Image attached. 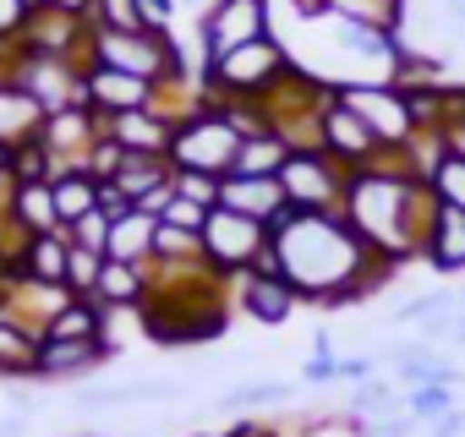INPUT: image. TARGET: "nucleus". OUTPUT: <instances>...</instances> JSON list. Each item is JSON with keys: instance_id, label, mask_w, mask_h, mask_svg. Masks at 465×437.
Here are the masks:
<instances>
[{"instance_id": "41", "label": "nucleus", "mask_w": 465, "mask_h": 437, "mask_svg": "<svg viewBox=\"0 0 465 437\" xmlns=\"http://www.w3.org/2000/svg\"><path fill=\"white\" fill-rule=\"evenodd\" d=\"M28 17H34V6H23V0H0V44H17Z\"/></svg>"}, {"instance_id": "38", "label": "nucleus", "mask_w": 465, "mask_h": 437, "mask_svg": "<svg viewBox=\"0 0 465 437\" xmlns=\"http://www.w3.org/2000/svg\"><path fill=\"white\" fill-rule=\"evenodd\" d=\"M219 175H203V170H175V191L181 197H192V202H203V208H219Z\"/></svg>"}, {"instance_id": "47", "label": "nucleus", "mask_w": 465, "mask_h": 437, "mask_svg": "<svg viewBox=\"0 0 465 437\" xmlns=\"http://www.w3.org/2000/svg\"><path fill=\"white\" fill-rule=\"evenodd\" d=\"M39 6H50V12H77V17L94 23V0H39Z\"/></svg>"}, {"instance_id": "40", "label": "nucleus", "mask_w": 465, "mask_h": 437, "mask_svg": "<svg viewBox=\"0 0 465 437\" xmlns=\"http://www.w3.org/2000/svg\"><path fill=\"white\" fill-rule=\"evenodd\" d=\"M126 164V148L121 142H110V137H99V148L88 153V175L94 180H115V170Z\"/></svg>"}, {"instance_id": "33", "label": "nucleus", "mask_w": 465, "mask_h": 437, "mask_svg": "<svg viewBox=\"0 0 465 437\" xmlns=\"http://www.w3.org/2000/svg\"><path fill=\"white\" fill-rule=\"evenodd\" d=\"M153 257H159V263H197V257H203V236H197V230H175V225H164V218H159Z\"/></svg>"}, {"instance_id": "44", "label": "nucleus", "mask_w": 465, "mask_h": 437, "mask_svg": "<svg viewBox=\"0 0 465 437\" xmlns=\"http://www.w3.org/2000/svg\"><path fill=\"white\" fill-rule=\"evenodd\" d=\"M137 17L148 34H170V17H175V0H137Z\"/></svg>"}, {"instance_id": "27", "label": "nucleus", "mask_w": 465, "mask_h": 437, "mask_svg": "<svg viewBox=\"0 0 465 437\" xmlns=\"http://www.w3.org/2000/svg\"><path fill=\"white\" fill-rule=\"evenodd\" d=\"M12 218H17L28 236H55V230H61V213H55V191H50V180H39V186H17V208H12Z\"/></svg>"}, {"instance_id": "52", "label": "nucleus", "mask_w": 465, "mask_h": 437, "mask_svg": "<svg viewBox=\"0 0 465 437\" xmlns=\"http://www.w3.org/2000/svg\"><path fill=\"white\" fill-rule=\"evenodd\" d=\"M23 6H34V12H39V0H23Z\"/></svg>"}, {"instance_id": "30", "label": "nucleus", "mask_w": 465, "mask_h": 437, "mask_svg": "<svg viewBox=\"0 0 465 437\" xmlns=\"http://www.w3.org/2000/svg\"><path fill=\"white\" fill-rule=\"evenodd\" d=\"M351 415H356V421H383V415H400V399H394V388H389L383 377H367V383H356V393H351Z\"/></svg>"}, {"instance_id": "6", "label": "nucleus", "mask_w": 465, "mask_h": 437, "mask_svg": "<svg viewBox=\"0 0 465 437\" xmlns=\"http://www.w3.org/2000/svg\"><path fill=\"white\" fill-rule=\"evenodd\" d=\"M94 66H115V72L164 83V77L186 72V55L170 34H104V28H94Z\"/></svg>"}, {"instance_id": "17", "label": "nucleus", "mask_w": 465, "mask_h": 437, "mask_svg": "<svg viewBox=\"0 0 465 437\" xmlns=\"http://www.w3.org/2000/svg\"><path fill=\"white\" fill-rule=\"evenodd\" d=\"M421 263L438 268L443 279L465 274V213L460 208H443L432 213V225H427V241H421Z\"/></svg>"}, {"instance_id": "42", "label": "nucleus", "mask_w": 465, "mask_h": 437, "mask_svg": "<svg viewBox=\"0 0 465 437\" xmlns=\"http://www.w3.org/2000/svg\"><path fill=\"white\" fill-rule=\"evenodd\" d=\"M302 377H307V383H340V355L329 350V334H318V355L307 361Z\"/></svg>"}, {"instance_id": "7", "label": "nucleus", "mask_w": 465, "mask_h": 437, "mask_svg": "<svg viewBox=\"0 0 465 437\" xmlns=\"http://www.w3.org/2000/svg\"><path fill=\"white\" fill-rule=\"evenodd\" d=\"M280 186L291 197V208L302 213H334L345 208V186H351V170L340 159H329L323 148H296L280 170Z\"/></svg>"}, {"instance_id": "43", "label": "nucleus", "mask_w": 465, "mask_h": 437, "mask_svg": "<svg viewBox=\"0 0 465 437\" xmlns=\"http://www.w3.org/2000/svg\"><path fill=\"white\" fill-rule=\"evenodd\" d=\"M416 426H421V421L405 410V415H383V421H367V426H361V437H416Z\"/></svg>"}, {"instance_id": "15", "label": "nucleus", "mask_w": 465, "mask_h": 437, "mask_svg": "<svg viewBox=\"0 0 465 437\" xmlns=\"http://www.w3.org/2000/svg\"><path fill=\"white\" fill-rule=\"evenodd\" d=\"M219 202L247 213V218H263V225H274L280 213H291V197H285L280 175H224Z\"/></svg>"}, {"instance_id": "21", "label": "nucleus", "mask_w": 465, "mask_h": 437, "mask_svg": "<svg viewBox=\"0 0 465 437\" xmlns=\"http://www.w3.org/2000/svg\"><path fill=\"white\" fill-rule=\"evenodd\" d=\"M110 186H121V191L143 208L153 191H170V186H175V164H170V159H148V153H126V164L115 170Z\"/></svg>"}, {"instance_id": "13", "label": "nucleus", "mask_w": 465, "mask_h": 437, "mask_svg": "<svg viewBox=\"0 0 465 437\" xmlns=\"http://www.w3.org/2000/svg\"><path fill=\"white\" fill-rule=\"evenodd\" d=\"M153 88H159V83L132 77V72H115V66H88V83H83V93H88V104H94L99 115L148 110V104H153Z\"/></svg>"}, {"instance_id": "22", "label": "nucleus", "mask_w": 465, "mask_h": 437, "mask_svg": "<svg viewBox=\"0 0 465 437\" xmlns=\"http://www.w3.org/2000/svg\"><path fill=\"white\" fill-rule=\"evenodd\" d=\"M66 268H72V241H66V230L28 241V252H23V279H34V285H66Z\"/></svg>"}, {"instance_id": "53", "label": "nucleus", "mask_w": 465, "mask_h": 437, "mask_svg": "<svg viewBox=\"0 0 465 437\" xmlns=\"http://www.w3.org/2000/svg\"><path fill=\"white\" fill-rule=\"evenodd\" d=\"M449 6H460V0H449Z\"/></svg>"}, {"instance_id": "28", "label": "nucleus", "mask_w": 465, "mask_h": 437, "mask_svg": "<svg viewBox=\"0 0 465 437\" xmlns=\"http://www.w3.org/2000/svg\"><path fill=\"white\" fill-rule=\"evenodd\" d=\"M34 361H39V334H28L12 317H0V377H28Z\"/></svg>"}, {"instance_id": "9", "label": "nucleus", "mask_w": 465, "mask_h": 437, "mask_svg": "<svg viewBox=\"0 0 465 437\" xmlns=\"http://www.w3.org/2000/svg\"><path fill=\"white\" fill-rule=\"evenodd\" d=\"M197 34H203V61H219L269 34V0H213L197 17Z\"/></svg>"}, {"instance_id": "25", "label": "nucleus", "mask_w": 465, "mask_h": 437, "mask_svg": "<svg viewBox=\"0 0 465 437\" xmlns=\"http://www.w3.org/2000/svg\"><path fill=\"white\" fill-rule=\"evenodd\" d=\"M329 17L383 28V34H405V0H329Z\"/></svg>"}, {"instance_id": "3", "label": "nucleus", "mask_w": 465, "mask_h": 437, "mask_svg": "<svg viewBox=\"0 0 465 437\" xmlns=\"http://www.w3.org/2000/svg\"><path fill=\"white\" fill-rule=\"evenodd\" d=\"M269 241H274V230L263 225V218H247V213H236V208H224V202L208 213V225H203V257H208L224 279L252 274L258 257L269 252Z\"/></svg>"}, {"instance_id": "26", "label": "nucleus", "mask_w": 465, "mask_h": 437, "mask_svg": "<svg viewBox=\"0 0 465 437\" xmlns=\"http://www.w3.org/2000/svg\"><path fill=\"white\" fill-rule=\"evenodd\" d=\"M291 153H296V148H291L280 131H252V137L242 142V153H236V170H230V175H280Z\"/></svg>"}, {"instance_id": "23", "label": "nucleus", "mask_w": 465, "mask_h": 437, "mask_svg": "<svg viewBox=\"0 0 465 437\" xmlns=\"http://www.w3.org/2000/svg\"><path fill=\"white\" fill-rule=\"evenodd\" d=\"M394 372L405 388H421V383H460V366H449L427 339H411L394 350Z\"/></svg>"}, {"instance_id": "2", "label": "nucleus", "mask_w": 465, "mask_h": 437, "mask_svg": "<svg viewBox=\"0 0 465 437\" xmlns=\"http://www.w3.org/2000/svg\"><path fill=\"white\" fill-rule=\"evenodd\" d=\"M334 93H340V83H329V77L307 72L302 61H291V66H285L263 93H252V99H258L269 131H280L291 148H318V126H323V110L334 104Z\"/></svg>"}, {"instance_id": "29", "label": "nucleus", "mask_w": 465, "mask_h": 437, "mask_svg": "<svg viewBox=\"0 0 465 437\" xmlns=\"http://www.w3.org/2000/svg\"><path fill=\"white\" fill-rule=\"evenodd\" d=\"M39 121H45V110L23 93V88H6L0 93V142H28L34 131H39Z\"/></svg>"}, {"instance_id": "50", "label": "nucleus", "mask_w": 465, "mask_h": 437, "mask_svg": "<svg viewBox=\"0 0 465 437\" xmlns=\"http://www.w3.org/2000/svg\"><path fill=\"white\" fill-rule=\"evenodd\" d=\"M454 345H465V317H460V328H454Z\"/></svg>"}, {"instance_id": "8", "label": "nucleus", "mask_w": 465, "mask_h": 437, "mask_svg": "<svg viewBox=\"0 0 465 437\" xmlns=\"http://www.w3.org/2000/svg\"><path fill=\"white\" fill-rule=\"evenodd\" d=\"M83 83H88V61H72V55H28V50L17 55V77H12V88H23L45 115L72 110V104H88Z\"/></svg>"}, {"instance_id": "10", "label": "nucleus", "mask_w": 465, "mask_h": 437, "mask_svg": "<svg viewBox=\"0 0 465 437\" xmlns=\"http://www.w3.org/2000/svg\"><path fill=\"white\" fill-rule=\"evenodd\" d=\"M340 99L378 131L383 148H405L416 137V121L405 110V93L394 83H340Z\"/></svg>"}, {"instance_id": "18", "label": "nucleus", "mask_w": 465, "mask_h": 437, "mask_svg": "<svg viewBox=\"0 0 465 437\" xmlns=\"http://www.w3.org/2000/svg\"><path fill=\"white\" fill-rule=\"evenodd\" d=\"M110 355L104 339H39V361L34 377H83Z\"/></svg>"}, {"instance_id": "14", "label": "nucleus", "mask_w": 465, "mask_h": 437, "mask_svg": "<svg viewBox=\"0 0 465 437\" xmlns=\"http://www.w3.org/2000/svg\"><path fill=\"white\" fill-rule=\"evenodd\" d=\"M236 306H242L252 323H269V328H274V323H285V317L302 306V296H296V285H291L285 274H258V268H252V274L236 279Z\"/></svg>"}, {"instance_id": "45", "label": "nucleus", "mask_w": 465, "mask_h": 437, "mask_svg": "<svg viewBox=\"0 0 465 437\" xmlns=\"http://www.w3.org/2000/svg\"><path fill=\"white\" fill-rule=\"evenodd\" d=\"M372 377V361L367 355H345L340 361V383H367Z\"/></svg>"}, {"instance_id": "4", "label": "nucleus", "mask_w": 465, "mask_h": 437, "mask_svg": "<svg viewBox=\"0 0 465 437\" xmlns=\"http://www.w3.org/2000/svg\"><path fill=\"white\" fill-rule=\"evenodd\" d=\"M285 66H291L285 44H280L274 34H263V39L230 50V55H219V61H203V88H208V93H230V99H252V93H263Z\"/></svg>"}, {"instance_id": "20", "label": "nucleus", "mask_w": 465, "mask_h": 437, "mask_svg": "<svg viewBox=\"0 0 465 437\" xmlns=\"http://www.w3.org/2000/svg\"><path fill=\"white\" fill-rule=\"evenodd\" d=\"M153 241H159V218L132 208V213H121L110 225V252L104 257H115V263H153Z\"/></svg>"}, {"instance_id": "35", "label": "nucleus", "mask_w": 465, "mask_h": 437, "mask_svg": "<svg viewBox=\"0 0 465 437\" xmlns=\"http://www.w3.org/2000/svg\"><path fill=\"white\" fill-rule=\"evenodd\" d=\"M110 225H115V218L104 208H94V213H83L77 225L66 230V241L72 247H88V252H110Z\"/></svg>"}, {"instance_id": "24", "label": "nucleus", "mask_w": 465, "mask_h": 437, "mask_svg": "<svg viewBox=\"0 0 465 437\" xmlns=\"http://www.w3.org/2000/svg\"><path fill=\"white\" fill-rule=\"evenodd\" d=\"M99 186H104V180H94L88 170H66V175L50 180V191H55V213H61V230H72L83 213L99 208Z\"/></svg>"}, {"instance_id": "12", "label": "nucleus", "mask_w": 465, "mask_h": 437, "mask_svg": "<svg viewBox=\"0 0 465 437\" xmlns=\"http://www.w3.org/2000/svg\"><path fill=\"white\" fill-rule=\"evenodd\" d=\"M318 148L329 153V159H340L345 170H367L378 153H383V142H378V131L334 93V104L323 110V126H318Z\"/></svg>"}, {"instance_id": "31", "label": "nucleus", "mask_w": 465, "mask_h": 437, "mask_svg": "<svg viewBox=\"0 0 465 437\" xmlns=\"http://www.w3.org/2000/svg\"><path fill=\"white\" fill-rule=\"evenodd\" d=\"M405 410L416 415V421H438V415H449L454 410V383H421V388H405Z\"/></svg>"}, {"instance_id": "36", "label": "nucleus", "mask_w": 465, "mask_h": 437, "mask_svg": "<svg viewBox=\"0 0 465 437\" xmlns=\"http://www.w3.org/2000/svg\"><path fill=\"white\" fill-rule=\"evenodd\" d=\"M99 274H104V252H88V247H72V268H66V290H72V296H94V285H99Z\"/></svg>"}, {"instance_id": "1", "label": "nucleus", "mask_w": 465, "mask_h": 437, "mask_svg": "<svg viewBox=\"0 0 465 437\" xmlns=\"http://www.w3.org/2000/svg\"><path fill=\"white\" fill-rule=\"evenodd\" d=\"M432 213H438V197L411 170L405 148H383L367 170H351V186H345V218H351V230L372 252L394 257L400 268L411 257H421Z\"/></svg>"}, {"instance_id": "51", "label": "nucleus", "mask_w": 465, "mask_h": 437, "mask_svg": "<svg viewBox=\"0 0 465 437\" xmlns=\"http://www.w3.org/2000/svg\"><path fill=\"white\" fill-rule=\"evenodd\" d=\"M454 17H460V23H465V0H460V6H454Z\"/></svg>"}, {"instance_id": "48", "label": "nucleus", "mask_w": 465, "mask_h": 437, "mask_svg": "<svg viewBox=\"0 0 465 437\" xmlns=\"http://www.w3.org/2000/svg\"><path fill=\"white\" fill-rule=\"evenodd\" d=\"M219 437H263V426H258V421H236L230 432H219Z\"/></svg>"}, {"instance_id": "39", "label": "nucleus", "mask_w": 465, "mask_h": 437, "mask_svg": "<svg viewBox=\"0 0 465 437\" xmlns=\"http://www.w3.org/2000/svg\"><path fill=\"white\" fill-rule=\"evenodd\" d=\"M280 399H291V383H252V388H236L224 404L230 410H252V404H280Z\"/></svg>"}, {"instance_id": "34", "label": "nucleus", "mask_w": 465, "mask_h": 437, "mask_svg": "<svg viewBox=\"0 0 465 437\" xmlns=\"http://www.w3.org/2000/svg\"><path fill=\"white\" fill-rule=\"evenodd\" d=\"M94 28L104 34H148L137 17V0H94Z\"/></svg>"}, {"instance_id": "32", "label": "nucleus", "mask_w": 465, "mask_h": 437, "mask_svg": "<svg viewBox=\"0 0 465 437\" xmlns=\"http://www.w3.org/2000/svg\"><path fill=\"white\" fill-rule=\"evenodd\" d=\"M427 186H432V197H438L443 208H460V213H465V159H460V153H443V164L427 175Z\"/></svg>"}, {"instance_id": "49", "label": "nucleus", "mask_w": 465, "mask_h": 437, "mask_svg": "<svg viewBox=\"0 0 465 437\" xmlns=\"http://www.w3.org/2000/svg\"><path fill=\"white\" fill-rule=\"evenodd\" d=\"M12 170V142H0V175Z\"/></svg>"}, {"instance_id": "16", "label": "nucleus", "mask_w": 465, "mask_h": 437, "mask_svg": "<svg viewBox=\"0 0 465 437\" xmlns=\"http://www.w3.org/2000/svg\"><path fill=\"white\" fill-rule=\"evenodd\" d=\"M104 137L121 142L126 153H148V159H170L175 126L153 110H126V115H104Z\"/></svg>"}, {"instance_id": "19", "label": "nucleus", "mask_w": 465, "mask_h": 437, "mask_svg": "<svg viewBox=\"0 0 465 437\" xmlns=\"http://www.w3.org/2000/svg\"><path fill=\"white\" fill-rule=\"evenodd\" d=\"M94 301L99 306H115V312H137L148 301V268L143 263H115L104 257V274L94 285Z\"/></svg>"}, {"instance_id": "5", "label": "nucleus", "mask_w": 465, "mask_h": 437, "mask_svg": "<svg viewBox=\"0 0 465 437\" xmlns=\"http://www.w3.org/2000/svg\"><path fill=\"white\" fill-rule=\"evenodd\" d=\"M242 131L230 126L219 110H203L192 115L186 126H175V142H170V164L175 170H203V175H230L236 170V153H242Z\"/></svg>"}, {"instance_id": "46", "label": "nucleus", "mask_w": 465, "mask_h": 437, "mask_svg": "<svg viewBox=\"0 0 465 437\" xmlns=\"http://www.w3.org/2000/svg\"><path fill=\"white\" fill-rule=\"evenodd\" d=\"M432 437H465V410L454 404L449 415H438V421H432Z\"/></svg>"}, {"instance_id": "37", "label": "nucleus", "mask_w": 465, "mask_h": 437, "mask_svg": "<svg viewBox=\"0 0 465 437\" xmlns=\"http://www.w3.org/2000/svg\"><path fill=\"white\" fill-rule=\"evenodd\" d=\"M208 213H213V208H203V202H192V197H181V191H175V197L164 202V213H159V218H164V225H175V230H197V236H203Z\"/></svg>"}, {"instance_id": "11", "label": "nucleus", "mask_w": 465, "mask_h": 437, "mask_svg": "<svg viewBox=\"0 0 465 437\" xmlns=\"http://www.w3.org/2000/svg\"><path fill=\"white\" fill-rule=\"evenodd\" d=\"M28 55H72V61H88L94 66V23L77 17V12H50L39 6L17 39Z\"/></svg>"}]
</instances>
